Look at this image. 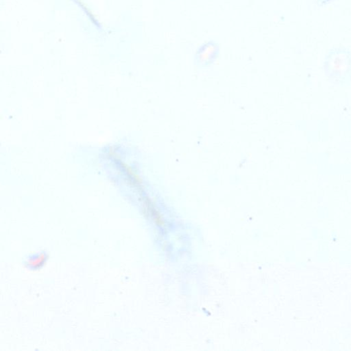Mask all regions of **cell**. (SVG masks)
Returning <instances> with one entry per match:
<instances>
[{"instance_id":"obj_1","label":"cell","mask_w":351,"mask_h":351,"mask_svg":"<svg viewBox=\"0 0 351 351\" xmlns=\"http://www.w3.org/2000/svg\"><path fill=\"white\" fill-rule=\"evenodd\" d=\"M219 45L214 41L204 43L198 48L195 54L197 62L200 65L209 64L215 60L219 54Z\"/></svg>"}]
</instances>
